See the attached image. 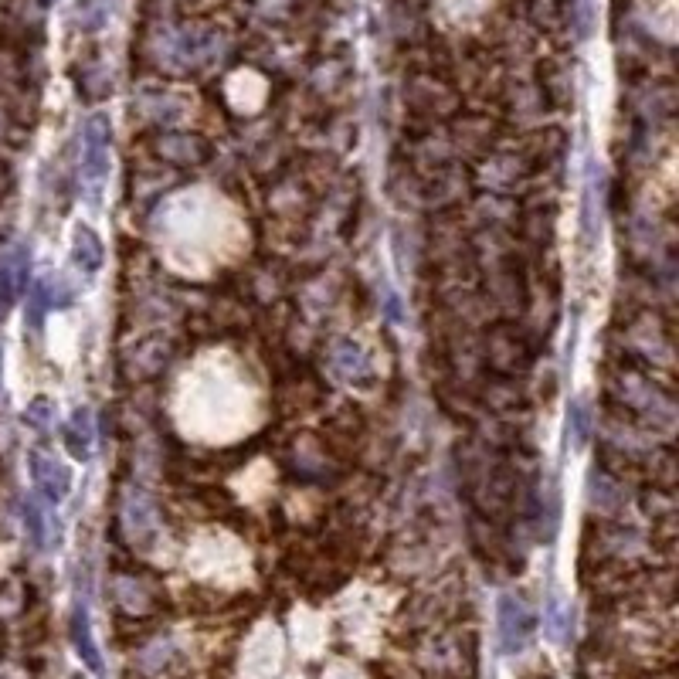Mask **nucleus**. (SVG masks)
<instances>
[{
    "label": "nucleus",
    "mask_w": 679,
    "mask_h": 679,
    "mask_svg": "<svg viewBox=\"0 0 679 679\" xmlns=\"http://www.w3.org/2000/svg\"><path fill=\"white\" fill-rule=\"evenodd\" d=\"M500 632H503V646L506 649H520L523 642L530 639V632H534V615H530V608L523 605L517 598H506L503 608H500Z\"/></svg>",
    "instance_id": "f257e3e1"
},
{
    "label": "nucleus",
    "mask_w": 679,
    "mask_h": 679,
    "mask_svg": "<svg viewBox=\"0 0 679 679\" xmlns=\"http://www.w3.org/2000/svg\"><path fill=\"white\" fill-rule=\"evenodd\" d=\"M72 635H75V649H79V656L89 663L92 669H102V659H99V649L96 642H92V632H89V618L85 612H75V622H72Z\"/></svg>",
    "instance_id": "f03ea898"
}]
</instances>
